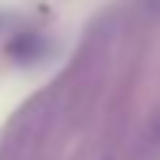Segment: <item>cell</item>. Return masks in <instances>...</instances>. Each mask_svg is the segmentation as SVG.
<instances>
[{"instance_id":"obj_1","label":"cell","mask_w":160,"mask_h":160,"mask_svg":"<svg viewBox=\"0 0 160 160\" xmlns=\"http://www.w3.org/2000/svg\"><path fill=\"white\" fill-rule=\"evenodd\" d=\"M144 147H147V150H160V111L154 114V121H150V128H147Z\"/></svg>"}]
</instances>
